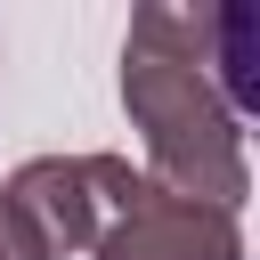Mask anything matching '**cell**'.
Wrapping results in <instances>:
<instances>
[{"label":"cell","instance_id":"6da1fadb","mask_svg":"<svg viewBox=\"0 0 260 260\" xmlns=\"http://www.w3.org/2000/svg\"><path fill=\"white\" fill-rule=\"evenodd\" d=\"M203 49H211V8L146 0L122 41V114L146 146V171H138L146 187L244 219L252 154H244V122L219 106V89L203 73Z\"/></svg>","mask_w":260,"mask_h":260},{"label":"cell","instance_id":"3957f363","mask_svg":"<svg viewBox=\"0 0 260 260\" xmlns=\"http://www.w3.org/2000/svg\"><path fill=\"white\" fill-rule=\"evenodd\" d=\"M89 260H244V219L162 195L138 179V195L122 203V219L89 244Z\"/></svg>","mask_w":260,"mask_h":260},{"label":"cell","instance_id":"7a4b0ae2","mask_svg":"<svg viewBox=\"0 0 260 260\" xmlns=\"http://www.w3.org/2000/svg\"><path fill=\"white\" fill-rule=\"evenodd\" d=\"M130 195H138V171H130L122 154H32V162H16L8 187H0V203L24 219V236H32L49 260L89 252V244L122 219Z\"/></svg>","mask_w":260,"mask_h":260},{"label":"cell","instance_id":"5b68a950","mask_svg":"<svg viewBox=\"0 0 260 260\" xmlns=\"http://www.w3.org/2000/svg\"><path fill=\"white\" fill-rule=\"evenodd\" d=\"M0 260H49V252H41L32 236H24V219H16L8 203H0Z\"/></svg>","mask_w":260,"mask_h":260},{"label":"cell","instance_id":"277c9868","mask_svg":"<svg viewBox=\"0 0 260 260\" xmlns=\"http://www.w3.org/2000/svg\"><path fill=\"white\" fill-rule=\"evenodd\" d=\"M203 73H211V89H219V106H228L236 122L260 114V16H252L244 0H219V8H211Z\"/></svg>","mask_w":260,"mask_h":260}]
</instances>
